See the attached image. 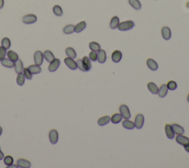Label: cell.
<instances>
[{"instance_id":"cell-13","label":"cell","mask_w":189,"mask_h":168,"mask_svg":"<svg viewBox=\"0 0 189 168\" xmlns=\"http://www.w3.org/2000/svg\"><path fill=\"white\" fill-rule=\"evenodd\" d=\"M146 65H147L148 68L151 70L155 71L158 69V64H157V62L153 59H151V58L147 59V60H146Z\"/></svg>"},{"instance_id":"cell-28","label":"cell","mask_w":189,"mask_h":168,"mask_svg":"<svg viewBox=\"0 0 189 168\" xmlns=\"http://www.w3.org/2000/svg\"><path fill=\"white\" fill-rule=\"evenodd\" d=\"M1 64H2L3 66L6 67V68H13L14 65H15V62H13L12 60H11V59H8V58H5L4 59H2V60L1 61Z\"/></svg>"},{"instance_id":"cell-4","label":"cell","mask_w":189,"mask_h":168,"mask_svg":"<svg viewBox=\"0 0 189 168\" xmlns=\"http://www.w3.org/2000/svg\"><path fill=\"white\" fill-rule=\"evenodd\" d=\"M37 21V16L35 14H27L22 18V22L25 24H33Z\"/></svg>"},{"instance_id":"cell-20","label":"cell","mask_w":189,"mask_h":168,"mask_svg":"<svg viewBox=\"0 0 189 168\" xmlns=\"http://www.w3.org/2000/svg\"><path fill=\"white\" fill-rule=\"evenodd\" d=\"M171 126H172L173 130H174V133H175V134L181 135L185 133L184 128H183V127H182L181 125H178V124L177 123H174L171 125Z\"/></svg>"},{"instance_id":"cell-8","label":"cell","mask_w":189,"mask_h":168,"mask_svg":"<svg viewBox=\"0 0 189 168\" xmlns=\"http://www.w3.org/2000/svg\"><path fill=\"white\" fill-rule=\"evenodd\" d=\"M165 132H166V135L167 136V138L168 139H173L174 138V136H175V133H174V130H173L172 126L171 125H169V124H166L165 125Z\"/></svg>"},{"instance_id":"cell-22","label":"cell","mask_w":189,"mask_h":168,"mask_svg":"<svg viewBox=\"0 0 189 168\" xmlns=\"http://www.w3.org/2000/svg\"><path fill=\"white\" fill-rule=\"evenodd\" d=\"M110 122V116H103L99 118L98 119V125L99 126H105V125H108Z\"/></svg>"},{"instance_id":"cell-46","label":"cell","mask_w":189,"mask_h":168,"mask_svg":"<svg viewBox=\"0 0 189 168\" xmlns=\"http://www.w3.org/2000/svg\"><path fill=\"white\" fill-rule=\"evenodd\" d=\"M2 127L0 126V136L2 135Z\"/></svg>"},{"instance_id":"cell-9","label":"cell","mask_w":189,"mask_h":168,"mask_svg":"<svg viewBox=\"0 0 189 168\" xmlns=\"http://www.w3.org/2000/svg\"><path fill=\"white\" fill-rule=\"evenodd\" d=\"M60 64L61 62L59 60V59H55V58L52 62H50V65L48 66V70H49L50 72H55L59 68Z\"/></svg>"},{"instance_id":"cell-6","label":"cell","mask_w":189,"mask_h":168,"mask_svg":"<svg viewBox=\"0 0 189 168\" xmlns=\"http://www.w3.org/2000/svg\"><path fill=\"white\" fill-rule=\"evenodd\" d=\"M64 61L65 65H66L69 69L72 70H76L78 68L77 63L74 60V59H72V58L68 57L67 56V58H65Z\"/></svg>"},{"instance_id":"cell-3","label":"cell","mask_w":189,"mask_h":168,"mask_svg":"<svg viewBox=\"0 0 189 168\" xmlns=\"http://www.w3.org/2000/svg\"><path fill=\"white\" fill-rule=\"evenodd\" d=\"M134 125L137 129H141L144 125V116L142 113H138L134 117Z\"/></svg>"},{"instance_id":"cell-34","label":"cell","mask_w":189,"mask_h":168,"mask_svg":"<svg viewBox=\"0 0 189 168\" xmlns=\"http://www.w3.org/2000/svg\"><path fill=\"white\" fill-rule=\"evenodd\" d=\"M63 32L65 34H72L75 32V25H67L63 28Z\"/></svg>"},{"instance_id":"cell-33","label":"cell","mask_w":189,"mask_h":168,"mask_svg":"<svg viewBox=\"0 0 189 168\" xmlns=\"http://www.w3.org/2000/svg\"><path fill=\"white\" fill-rule=\"evenodd\" d=\"M52 11H53V14L57 16H62L63 15V10H62V7L58 5H55V6H53Z\"/></svg>"},{"instance_id":"cell-21","label":"cell","mask_w":189,"mask_h":168,"mask_svg":"<svg viewBox=\"0 0 189 168\" xmlns=\"http://www.w3.org/2000/svg\"><path fill=\"white\" fill-rule=\"evenodd\" d=\"M122 119H123V116L120 113H114L110 117V122H112V124L117 125L121 122Z\"/></svg>"},{"instance_id":"cell-27","label":"cell","mask_w":189,"mask_h":168,"mask_svg":"<svg viewBox=\"0 0 189 168\" xmlns=\"http://www.w3.org/2000/svg\"><path fill=\"white\" fill-rule=\"evenodd\" d=\"M28 68L32 73V74H39L42 72V68H41L40 65H30Z\"/></svg>"},{"instance_id":"cell-19","label":"cell","mask_w":189,"mask_h":168,"mask_svg":"<svg viewBox=\"0 0 189 168\" xmlns=\"http://www.w3.org/2000/svg\"><path fill=\"white\" fill-rule=\"evenodd\" d=\"M14 68H15V71L16 73H22L23 72L24 70V66H23V62L21 59H18L16 62H15V65H14Z\"/></svg>"},{"instance_id":"cell-15","label":"cell","mask_w":189,"mask_h":168,"mask_svg":"<svg viewBox=\"0 0 189 168\" xmlns=\"http://www.w3.org/2000/svg\"><path fill=\"white\" fill-rule=\"evenodd\" d=\"M106 61V53L104 50L101 49L98 52V62L100 64L105 63Z\"/></svg>"},{"instance_id":"cell-42","label":"cell","mask_w":189,"mask_h":168,"mask_svg":"<svg viewBox=\"0 0 189 168\" xmlns=\"http://www.w3.org/2000/svg\"><path fill=\"white\" fill-rule=\"evenodd\" d=\"M6 54H7L6 48H5L2 46H0V62H1L2 59H5V56H6Z\"/></svg>"},{"instance_id":"cell-17","label":"cell","mask_w":189,"mask_h":168,"mask_svg":"<svg viewBox=\"0 0 189 168\" xmlns=\"http://www.w3.org/2000/svg\"><path fill=\"white\" fill-rule=\"evenodd\" d=\"M119 23H120V19L117 16H115L111 19L110 22H109V27L112 30L116 29V28H118Z\"/></svg>"},{"instance_id":"cell-25","label":"cell","mask_w":189,"mask_h":168,"mask_svg":"<svg viewBox=\"0 0 189 168\" xmlns=\"http://www.w3.org/2000/svg\"><path fill=\"white\" fill-rule=\"evenodd\" d=\"M43 55H44V58H45V59H46L47 62H51L54 59H55V56H54V54L52 53V51H49V50L45 51V52H44Z\"/></svg>"},{"instance_id":"cell-36","label":"cell","mask_w":189,"mask_h":168,"mask_svg":"<svg viewBox=\"0 0 189 168\" xmlns=\"http://www.w3.org/2000/svg\"><path fill=\"white\" fill-rule=\"evenodd\" d=\"M166 86L169 90H174L177 88V84L175 81L171 80L168 82V83L166 84Z\"/></svg>"},{"instance_id":"cell-30","label":"cell","mask_w":189,"mask_h":168,"mask_svg":"<svg viewBox=\"0 0 189 168\" xmlns=\"http://www.w3.org/2000/svg\"><path fill=\"white\" fill-rule=\"evenodd\" d=\"M7 56H8V59L12 60L13 62H16L18 59V55L13 51H9L7 52Z\"/></svg>"},{"instance_id":"cell-7","label":"cell","mask_w":189,"mask_h":168,"mask_svg":"<svg viewBox=\"0 0 189 168\" xmlns=\"http://www.w3.org/2000/svg\"><path fill=\"white\" fill-rule=\"evenodd\" d=\"M49 139L51 144H52V145H55V144L57 143L58 141H59V133H58L56 130L52 129L50 131Z\"/></svg>"},{"instance_id":"cell-16","label":"cell","mask_w":189,"mask_h":168,"mask_svg":"<svg viewBox=\"0 0 189 168\" xmlns=\"http://www.w3.org/2000/svg\"><path fill=\"white\" fill-rule=\"evenodd\" d=\"M147 88L148 90H149L152 94H157V93H158L159 88L154 82H149V83L147 84Z\"/></svg>"},{"instance_id":"cell-40","label":"cell","mask_w":189,"mask_h":168,"mask_svg":"<svg viewBox=\"0 0 189 168\" xmlns=\"http://www.w3.org/2000/svg\"><path fill=\"white\" fill-rule=\"evenodd\" d=\"M89 58L92 62H96L98 60V52L91 51L89 54Z\"/></svg>"},{"instance_id":"cell-38","label":"cell","mask_w":189,"mask_h":168,"mask_svg":"<svg viewBox=\"0 0 189 168\" xmlns=\"http://www.w3.org/2000/svg\"><path fill=\"white\" fill-rule=\"evenodd\" d=\"M4 162L7 166H11L13 163V158L11 156H6L5 157H4Z\"/></svg>"},{"instance_id":"cell-5","label":"cell","mask_w":189,"mask_h":168,"mask_svg":"<svg viewBox=\"0 0 189 168\" xmlns=\"http://www.w3.org/2000/svg\"><path fill=\"white\" fill-rule=\"evenodd\" d=\"M44 55L42 51H36L34 53V62L35 65H42L43 64Z\"/></svg>"},{"instance_id":"cell-2","label":"cell","mask_w":189,"mask_h":168,"mask_svg":"<svg viewBox=\"0 0 189 168\" xmlns=\"http://www.w3.org/2000/svg\"><path fill=\"white\" fill-rule=\"evenodd\" d=\"M119 110H120V113L122 115L123 118L125 119H129L131 118V113L129 110V107L126 105H120L119 107Z\"/></svg>"},{"instance_id":"cell-29","label":"cell","mask_w":189,"mask_h":168,"mask_svg":"<svg viewBox=\"0 0 189 168\" xmlns=\"http://www.w3.org/2000/svg\"><path fill=\"white\" fill-rule=\"evenodd\" d=\"M129 1V3L132 8L134 9L137 10V11H139V10L141 9V3L139 0H128Z\"/></svg>"},{"instance_id":"cell-37","label":"cell","mask_w":189,"mask_h":168,"mask_svg":"<svg viewBox=\"0 0 189 168\" xmlns=\"http://www.w3.org/2000/svg\"><path fill=\"white\" fill-rule=\"evenodd\" d=\"M11 40H10L9 38L8 37H4L3 39H2V46L4 47L6 49H9L11 48Z\"/></svg>"},{"instance_id":"cell-12","label":"cell","mask_w":189,"mask_h":168,"mask_svg":"<svg viewBox=\"0 0 189 168\" xmlns=\"http://www.w3.org/2000/svg\"><path fill=\"white\" fill-rule=\"evenodd\" d=\"M175 140L179 145H183V146H185V145L189 144V138L183 136V134L177 135V136L175 137Z\"/></svg>"},{"instance_id":"cell-39","label":"cell","mask_w":189,"mask_h":168,"mask_svg":"<svg viewBox=\"0 0 189 168\" xmlns=\"http://www.w3.org/2000/svg\"><path fill=\"white\" fill-rule=\"evenodd\" d=\"M23 74L24 76H25V79H28V80H31L32 79V73L30 71V70L28 69V68H24L23 70Z\"/></svg>"},{"instance_id":"cell-31","label":"cell","mask_w":189,"mask_h":168,"mask_svg":"<svg viewBox=\"0 0 189 168\" xmlns=\"http://www.w3.org/2000/svg\"><path fill=\"white\" fill-rule=\"evenodd\" d=\"M89 48L91 51L98 52L101 48L100 44L96 42H90L89 44Z\"/></svg>"},{"instance_id":"cell-32","label":"cell","mask_w":189,"mask_h":168,"mask_svg":"<svg viewBox=\"0 0 189 168\" xmlns=\"http://www.w3.org/2000/svg\"><path fill=\"white\" fill-rule=\"evenodd\" d=\"M82 60H83L84 64L86 70V71L90 70L91 68H92V64H91V60L89 59V58L87 57V56H84Z\"/></svg>"},{"instance_id":"cell-44","label":"cell","mask_w":189,"mask_h":168,"mask_svg":"<svg viewBox=\"0 0 189 168\" xmlns=\"http://www.w3.org/2000/svg\"><path fill=\"white\" fill-rule=\"evenodd\" d=\"M183 147H184L185 150L186 152H188V153H189V144H188V145H185V146H183Z\"/></svg>"},{"instance_id":"cell-1","label":"cell","mask_w":189,"mask_h":168,"mask_svg":"<svg viewBox=\"0 0 189 168\" xmlns=\"http://www.w3.org/2000/svg\"><path fill=\"white\" fill-rule=\"evenodd\" d=\"M134 27V22L132 20L124 21V22H120L118 26V29L120 31H126L132 29Z\"/></svg>"},{"instance_id":"cell-18","label":"cell","mask_w":189,"mask_h":168,"mask_svg":"<svg viewBox=\"0 0 189 168\" xmlns=\"http://www.w3.org/2000/svg\"><path fill=\"white\" fill-rule=\"evenodd\" d=\"M168 89L167 86H166V84H163V85H160V87L159 88V90H158V96H160V98H164L167 96L168 94Z\"/></svg>"},{"instance_id":"cell-26","label":"cell","mask_w":189,"mask_h":168,"mask_svg":"<svg viewBox=\"0 0 189 168\" xmlns=\"http://www.w3.org/2000/svg\"><path fill=\"white\" fill-rule=\"evenodd\" d=\"M65 53H66L67 56L68 57H70L72 59H75L76 56H77V53L75 52V49L71 47H68L65 49Z\"/></svg>"},{"instance_id":"cell-24","label":"cell","mask_w":189,"mask_h":168,"mask_svg":"<svg viewBox=\"0 0 189 168\" xmlns=\"http://www.w3.org/2000/svg\"><path fill=\"white\" fill-rule=\"evenodd\" d=\"M86 28V23L85 21H81L79 22L76 25H75V33H81L83 31L85 28Z\"/></svg>"},{"instance_id":"cell-45","label":"cell","mask_w":189,"mask_h":168,"mask_svg":"<svg viewBox=\"0 0 189 168\" xmlns=\"http://www.w3.org/2000/svg\"><path fill=\"white\" fill-rule=\"evenodd\" d=\"M5 4V1L4 0H0V8H2Z\"/></svg>"},{"instance_id":"cell-35","label":"cell","mask_w":189,"mask_h":168,"mask_svg":"<svg viewBox=\"0 0 189 168\" xmlns=\"http://www.w3.org/2000/svg\"><path fill=\"white\" fill-rule=\"evenodd\" d=\"M25 77L24 76V74L22 73H18V75L17 76L16 78V83L17 85L19 86H22L25 84Z\"/></svg>"},{"instance_id":"cell-11","label":"cell","mask_w":189,"mask_h":168,"mask_svg":"<svg viewBox=\"0 0 189 168\" xmlns=\"http://www.w3.org/2000/svg\"><path fill=\"white\" fill-rule=\"evenodd\" d=\"M161 34L165 40H169L171 38V29L167 26H164L161 29Z\"/></svg>"},{"instance_id":"cell-43","label":"cell","mask_w":189,"mask_h":168,"mask_svg":"<svg viewBox=\"0 0 189 168\" xmlns=\"http://www.w3.org/2000/svg\"><path fill=\"white\" fill-rule=\"evenodd\" d=\"M4 157H5V156H4L3 152L1 150V149H0V160H2V159H4Z\"/></svg>"},{"instance_id":"cell-23","label":"cell","mask_w":189,"mask_h":168,"mask_svg":"<svg viewBox=\"0 0 189 168\" xmlns=\"http://www.w3.org/2000/svg\"><path fill=\"white\" fill-rule=\"evenodd\" d=\"M122 125H123V127L125 129L127 130H133L135 127L134 122L130 121L129 119H124L122 122Z\"/></svg>"},{"instance_id":"cell-47","label":"cell","mask_w":189,"mask_h":168,"mask_svg":"<svg viewBox=\"0 0 189 168\" xmlns=\"http://www.w3.org/2000/svg\"><path fill=\"white\" fill-rule=\"evenodd\" d=\"M187 101H188V102L189 103V93L188 94V96H187Z\"/></svg>"},{"instance_id":"cell-14","label":"cell","mask_w":189,"mask_h":168,"mask_svg":"<svg viewBox=\"0 0 189 168\" xmlns=\"http://www.w3.org/2000/svg\"><path fill=\"white\" fill-rule=\"evenodd\" d=\"M17 167L22 168H29L31 167V163L25 159H18L17 160Z\"/></svg>"},{"instance_id":"cell-41","label":"cell","mask_w":189,"mask_h":168,"mask_svg":"<svg viewBox=\"0 0 189 168\" xmlns=\"http://www.w3.org/2000/svg\"><path fill=\"white\" fill-rule=\"evenodd\" d=\"M76 63H77L78 68H79V70H81V71H84V72H86V68H85L84 64L82 59H78V60L76 61Z\"/></svg>"},{"instance_id":"cell-10","label":"cell","mask_w":189,"mask_h":168,"mask_svg":"<svg viewBox=\"0 0 189 168\" xmlns=\"http://www.w3.org/2000/svg\"><path fill=\"white\" fill-rule=\"evenodd\" d=\"M122 56H123V55H122L121 51H118V50H115V51L112 52L111 58H112V62H115V63H118L122 59Z\"/></svg>"}]
</instances>
